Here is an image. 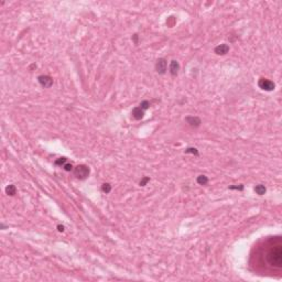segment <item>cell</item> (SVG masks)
<instances>
[{"label":"cell","instance_id":"19","mask_svg":"<svg viewBox=\"0 0 282 282\" xmlns=\"http://www.w3.org/2000/svg\"><path fill=\"white\" fill-rule=\"evenodd\" d=\"M63 169L65 170V171H67V172H70V171L73 170V165H72L70 163H65L63 167Z\"/></svg>","mask_w":282,"mask_h":282},{"label":"cell","instance_id":"10","mask_svg":"<svg viewBox=\"0 0 282 282\" xmlns=\"http://www.w3.org/2000/svg\"><path fill=\"white\" fill-rule=\"evenodd\" d=\"M254 192H256L258 195H263V194L267 192V189H266L265 185L258 184V185H256V187H254Z\"/></svg>","mask_w":282,"mask_h":282},{"label":"cell","instance_id":"11","mask_svg":"<svg viewBox=\"0 0 282 282\" xmlns=\"http://www.w3.org/2000/svg\"><path fill=\"white\" fill-rule=\"evenodd\" d=\"M6 193H7L8 195H10V196H13V195H15V193H17V187L14 186L13 184H10V185H8L7 187H6Z\"/></svg>","mask_w":282,"mask_h":282},{"label":"cell","instance_id":"18","mask_svg":"<svg viewBox=\"0 0 282 282\" xmlns=\"http://www.w3.org/2000/svg\"><path fill=\"white\" fill-rule=\"evenodd\" d=\"M229 190L242 191L244 190V185H242V184H238V185H232V186H229Z\"/></svg>","mask_w":282,"mask_h":282},{"label":"cell","instance_id":"2","mask_svg":"<svg viewBox=\"0 0 282 282\" xmlns=\"http://www.w3.org/2000/svg\"><path fill=\"white\" fill-rule=\"evenodd\" d=\"M89 172H91V170H89V168L87 165L79 164L74 169V175L76 176L77 179H79V180H85V179L88 177Z\"/></svg>","mask_w":282,"mask_h":282},{"label":"cell","instance_id":"1","mask_svg":"<svg viewBox=\"0 0 282 282\" xmlns=\"http://www.w3.org/2000/svg\"><path fill=\"white\" fill-rule=\"evenodd\" d=\"M267 260L271 266L280 268L282 266V248L281 246H277L271 249L267 254Z\"/></svg>","mask_w":282,"mask_h":282},{"label":"cell","instance_id":"8","mask_svg":"<svg viewBox=\"0 0 282 282\" xmlns=\"http://www.w3.org/2000/svg\"><path fill=\"white\" fill-rule=\"evenodd\" d=\"M169 70H170V74H171L172 76H176L177 73H179V70H180V64H179V62L175 61V60L171 61Z\"/></svg>","mask_w":282,"mask_h":282},{"label":"cell","instance_id":"14","mask_svg":"<svg viewBox=\"0 0 282 282\" xmlns=\"http://www.w3.org/2000/svg\"><path fill=\"white\" fill-rule=\"evenodd\" d=\"M67 159L66 158H58L56 161H55V165H58V167H64V164L66 163Z\"/></svg>","mask_w":282,"mask_h":282},{"label":"cell","instance_id":"4","mask_svg":"<svg viewBox=\"0 0 282 282\" xmlns=\"http://www.w3.org/2000/svg\"><path fill=\"white\" fill-rule=\"evenodd\" d=\"M167 68H168V62H167V60L165 58H159L158 61H156V63H155V70L156 72L159 73V74H165V72H167Z\"/></svg>","mask_w":282,"mask_h":282},{"label":"cell","instance_id":"7","mask_svg":"<svg viewBox=\"0 0 282 282\" xmlns=\"http://www.w3.org/2000/svg\"><path fill=\"white\" fill-rule=\"evenodd\" d=\"M214 52L217 54V55H225L229 52V45L226 44V43H223V44H219L218 46H216Z\"/></svg>","mask_w":282,"mask_h":282},{"label":"cell","instance_id":"13","mask_svg":"<svg viewBox=\"0 0 282 282\" xmlns=\"http://www.w3.org/2000/svg\"><path fill=\"white\" fill-rule=\"evenodd\" d=\"M101 191L106 193V194H108V193H110V191H111V185L109 183H104L101 185Z\"/></svg>","mask_w":282,"mask_h":282},{"label":"cell","instance_id":"3","mask_svg":"<svg viewBox=\"0 0 282 282\" xmlns=\"http://www.w3.org/2000/svg\"><path fill=\"white\" fill-rule=\"evenodd\" d=\"M258 85H259V87H260L262 91H266V92H272L275 87V84L272 82V81H270L268 78H263V77L259 79Z\"/></svg>","mask_w":282,"mask_h":282},{"label":"cell","instance_id":"12","mask_svg":"<svg viewBox=\"0 0 282 282\" xmlns=\"http://www.w3.org/2000/svg\"><path fill=\"white\" fill-rule=\"evenodd\" d=\"M196 181H197V183L199 184V185H206V184L208 183V177L206 175H203V174H202V175L197 176V180H196Z\"/></svg>","mask_w":282,"mask_h":282},{"label":"cell","instance_id":"17","mask_svg":"<svg viewBox=\"0 0 282 282\" xmlns=\"http://www.w3.org/2000/svg\"><path fill=\"white\" fill-rule=\"evenodd\" d=\"M149 181H150V177H149V176H143V177L141 179V181L139 184H140V186H146Z\"/></svg>","mask_w":282,"mask_h":282},{"label":"cell","instance_id":"15","mask_svg":"<svg viewBox=\"0 0 282 282\" xmlns=\"http://www.w3.org/2000/svg\"><path fill=\"white\" fill-rule=\"evenodd\" d=\"M139 107H140L142 110H144V111H146L149 107H150V103H149L148 100H143V101H141V104H140Z\"/></svg>","mask_w":282,"mask_h":282},{"label":"cell","instance_id":"9","mask_svg":"<svg viewBox=\"0 0 282 282\" xmlns=\"http://www.w3.org/2000/svg\"><path fill=\"white\" fill-rule=\"evenodd\" d=\"M131 113H132V117L136 120H140L144 116V110H142L140 107H136V108H134V110H132Z\"/></svg>","mask_w":282,"mask_h":282},{"label":"cell","instance_id":"6","mask_svg":"<svg viewBox=\"0 0 282 282\" xmlns=\"http://www.w3.org/2000/svg\"><path fill=\"white\" fill-rule=\"evenodd\" d=\"M185 121L190 125L191 127H194V128H197L201 126V124H202V121L201 119L196 117V116H189V117H186L185 118Z\"/></svg>","mask_w":282,"mask_h":282},{"label":"cell","instance_id":"21","mask_svg":"<svg viewBox=\"0 0 282 282\" xmlns=\"http://www.w3.org/2000/svg\"><path fill=\"white\" fill-rule=\"evenodd\" d=\"M57 229H58V232H64V226L63 225H58L57 226Z\"/></svg>","mask_w":282,"mask_h":282},{"label":"cell","instance_id":"20","mask_svg":"<svg viewBox=\"0 0 282 282\" xmlns=\"http://www.w3.org/2000/svg\"><path fill=\"white\" fill-rule=\"evenodd\" d=\"M132 40H134V44H138V34H137V33L132 35Z\"/></svg>","mask_w":282,"mask_h":282},{"label":"cell","instance_id":"16","mask_svg":"<svg viewBox=\"0 0 282 282\" xmlns=\"http://www.w3.org/2000/svg\"><path fill=\"white\" fill-rule=\"evenodd\" d=\"M185 153H192V154L198 155V151L196 148H187L185 150Z\"/></svg>","mask_w":282,"mask_h":282},{"label":"cell","instance_id":"5","mask_svg":"<svg viewBox=\"0 0 282 282\" xmlns=\"http://www.w3.org/2000/svg\"><path fill=\"white\" fill-rule=\"evenodd\" d=\"M38 81H39L40 85L44 88H50L53 85V79L49 75H40L38 77Z\"/></svg>","mask_w":282,"mask_h":282}]
</instances>
